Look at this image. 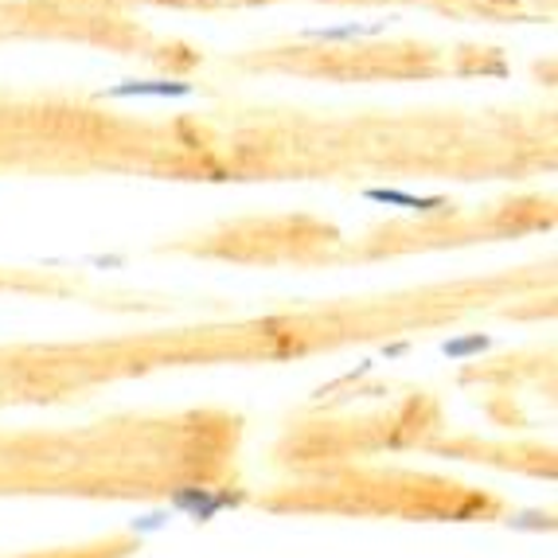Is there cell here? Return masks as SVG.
Instances as JSON below:
<instances>
[{"instance_id":"obj_1","label":"cell","mask_w":558,"mask_h":558,"mask_svg":"<svg viewBox=\"0 0 558 558\" xmlns=\"http://www.w3.org/2000/svg\"><path fill=\"white\" fill-rule=\"evenodd\" d=\"M192 83H168V78H149V83H118L106 90V98H187Z\"/></svg>"},{"instance_id":"obj_2","label":"cell","mask_w":558,"mask_h":558,"mask_svg":"<svg viewBox=\"0 0 558 558\" xmlns=\"http://www.w3.org/2000/svg\"><path fill=\"white\" fill-rule=\"evenodd\" d=\"M367 199L372 204H391V207H407V211H446V199L441 196H410V192H399V187H367Z\"/></svg>"},{"instance_id":"obj_3","label":"cell","mask_w":558,"mask_h":558,"mask_svg":"<svg viewBox=\"0 0 558 558\" xmlns=\"http://www.w3.org/2000/svg\"><path fill=\"white\" fill-rule=\"evenodd\" d=\"M367 32H383V24H372V28H363V24H344V28H313L308 36L313 39H355V36H367Z\"/></svg>"},{"instance_id":"obj_4","label":"cell","mask_w":558,"mask_h":558,"mask_svg":"<svg viewBox=\"0 0 558 558\" xmlns=\"http://www.w3.org/2000/svg\"><path fill=\"white\" fill-rule=\"evenodd\" d=\"M493 344L488 336H465V340H449L446 344V355H453V360H461V355H473V352H484V348Z\"/></svg>"}]
</instances>
